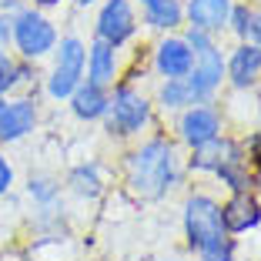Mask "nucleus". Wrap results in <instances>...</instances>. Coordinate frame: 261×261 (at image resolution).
<instances>
[{
	"mask_svg": "<svg viewBox=\"0 0 261 261\" xmlns=\"http://www.w3.org/2000/svg\"><path fill=\"white\" fill-rule=\"evenodd\" d=\"M87 67H91V84L104 87L114 81V67H117V57H114V47L108 40H97L91 47V57H87Z\"/></svg>",
	"mask_w": 261,
	"mask_h": 261,
	"instance_id": "dca6fc26",
	"label": "nucleus"
},
{
	"mask_svg": "<svg viewBox=\"0 0 261 261\" xmlns=\"http://www.w3.org/2000/svg\"><path fill=\"white\" fill-rule=\"evenodd\" d=\"M10 37L17 40L23 57H44L57 44V34L50 27V20L34 14V10H27V7H20L17 17H10Z\"/></svg>",
	"mask_w": 261,
	"mask_h": 261,
	"instance_id": "20e7f679",
	"label": "nucleus"
},
{
	"mask_svg": "<svg viewBox=\"0 0 261 261\" xmlns=\"http://www.w3.org/2000/svg\"><path fill=\"white\" fill-rule=\"evenodd\" d=\"M70 185H74L77 194H84V198H94V194L100 191V177L94 168H77L74 174H70Z\"/></svg>",
	"mask_w": 261,
	"mask_h": 261,
	"instance_id": "6ab92c4d",
	"label": "nucleus"
},
{
	"mask_svg": "<svg viewBox=\"0 0 261 261\" xmlns=\"http://www.w3.org/2000/svg\"><path fill=\"white\" fill-rule=\"evenodd\" d=\"M141 7H144V17L151 27H177L181 17H185V7H181V0H141Z\"/></svg>",
	"mask_w": 261,
	"mask_h": 261,
	"instance_id": "f3484780",
	"label": "nucleus"
},
{
	"mask_svg": "<svg viewBox=\"0 0 261 261\" xmlns=\"http://www.w3.org/2000/svg\"><path fill=\"white\" fill-rule=\"evenodd\" d=\"M97 34L100 40H108L111 47L124 44L134 34V10L127 0H108L97 14Z\"/></svg>",
	"mask_w": 261,
	"mask_h": 261,
	"instance_id": "6e6552de",
	"label": "nucleus"
},
{
	"mask_svg": "<svg viewBox=\"0 0 261 261\" xmlns=\"http://www.w3.org/2000/svg\"><path fill=\"white\" fill-rule=\"evenodd\" d=\"M218 130H221V121H218V114L211 108H191L181 117V138L191 147H201L207 141H215Z\"/></svg>",
	"mask_w": 261,
	"mask_h": 261,
	"instance_id": "1a4fd4ad",
	"label": "nucleus"
},
{
	"mask_svg": "<svg viewBox=\"0 0 261 261\" xmlns=\"http://www.w3.org/2000/svg\"><path fill=\"white\" fill-rule=\"evenodd\" d=\"M231 258H234V245H231L228 238H224L221 245H211V248L201 251V261H231Z\"/></svg>",
	"mask_w": 261,
	"mask_h": 261,
	"instance_id": "412c9836",
	"label": "nucleus"
},
{
	"mask_svg": "<svg viewBox=\"0 0 261 261\" xmlns=\"http://www.w3.org/2000/svg\"><path fill=\"white\" fill-rule=\"evenodd\" d=\"M221 221H224V231H234V234H241V231L254 228V224L261 221V207H258V201H254L251 194L238 191L234 198L228 201V204L221 207Z\"/></svg>",
	"mask_w": 261,
	"mask_h": 261,
	"instance_id": "9b49d317",
	"label": "nucleus"
},
{
	"mask_svg": "<svg viewBox=\"0 0 261 261\" xmlns=\"http://www.w3.org/2000/svg\"><path fill=\"white\" fill-rule=\"evenodd\" d=\"M37 124V108L34 100L27 97H14V100H0V141L10 144V141L27 138Z\"/></svg>",
	"mask_w": 261,
	"mask_h": 261,
	"instance_id": "0eeeda50",
	"label": "nucleus"
},
{
	"mask_svg": "<svg viewBox=\"0 0 261 261\" xmlns=\"http://www.w3.org/2000/svg\"><path fill=\"white\" fill-rule=\"evenodd\" d=\"M31 194H37L40 201H50L54 198V185L47 177H37V181H31Z\"/></svg>",
	"mask_w": 261,
	"mask_h": 261,
	"instance_id": "5701e85b",
	"label": "nucleus"
},
{
	"mask_svg": "<svg viewBox=\"0 0 261 261\" xmlns=\"http://www.w3.org/2000/svg\"><path fill=\"white\" fill-rule=\"evenodd\" d=\"M245 37H251L254 44L261 47V14H254L251 10V17H248V27H245Z\"/></svg>",
	"mask_w": 261,
	"mask_h": 261,
	"instance_id": "b1692460",
	"label": "nucleus"
},
{
	"mask_svg": "<svg viewBox=\"0 0 261 261\" xmlns=\"http://www.w3.org/2000/svg\"><path fill=\"white\" fill-rule=\"evenodd\" d=\"M228 74H231V84L234 87H251L261 77V47L258 44L238 47L231 64H228Z\"/></svg>",
	"mask_w": 261,
	"mask_h": 261,
	"instance_id": "4468645a",
	"label": "nucleus"
},
{
	"mask_svg": "<svg viewBox=\"0 0 261 261\" xmlns=\"http://www.w3.org/2000/svg\"><path fill=\"white\" fill-rule=\"evenodd\" d=\"M77 4H84V7H87V4H94V0H77Z\"/></svg>",
	"mask_w": 261,
	"mask_h": 261,
	"instance_id": "a878e982",
	"label": "nucleus"
},
{
	"mask_svg": "<svg viewBox=\"0 0 261 261\" xmlns=\"http://www.w3.org/2000/svg\"><path fill=\"white\" fill-rule=\"evenodd\" d=\"M185 231L191 248L204 251L211 245H221L224 241V221H221V207L215 204L211 198L198 194L185 204Z\"/></svg>",
	"mask_w": 261,
	"mask_h": 261,
	"instance_id": "7ed1b4c3",
	"label": "nucleus"
},
{
	"mask_svg": "<svg viewBox=\"0 0 261 261\" xmlns=\"http://www.w3.org/2000/svg\"><path fill=\"white\" fill-rule=\"evenodd\" d=\"M188 47H191L194 64H191V74H188L185 81H188V87H191V94H194V104H198V100L211 97L215 87L221 84L224 61H221V54H218V47L207 40V34H201V31L188 34Z\"/></svg>",
	"mask_w": 261,
	"mask_h": 261,
	"instance_id": "f03ea898",
	"label": "nucleus"
},
{
	"mask_svg": "<svg viewBox=\"0 0 261 261\" xmlns=\"http://www.w3.org/2000/svg\"><path fill=\"white\" fill-rule=\"evenodd\" d=\"M108 124L117 134H134L147 124V100L134 87H121L114 100H108Z\"/></svg>",
	"mask_w": 261,
	"mask_h": 261,
	"instance_id": "423d86ee",
	"label": "nucleus"
},
{
	"mask_svg": "<svg viewBox=\"0 0 261 261\" xmlns=\"http://www.w3.org/2000/svg\"><path fill=\"white\" fill-rule=\"evenodd\" d=\"M7 40H10V14L0 10V47L7 44Z\"/></svg>",
	"mask_w": 261,
	"mask_h": 261,
	"instance_id": "393cba45",
	"label": "nucleus"
},
{
	"mask_svg": "<svg viewBox=\"0 0 261 261\" xmlns=\"http://www.w3.org/2000/svg\"><path fill=\"white\" fill-rule=\"evenodd\" d=\"M241 161V151L238 144H231V141H207V144L194 147V158H191V168L198 171H221L228 164H238Z\"/></svg>",
	"mask_w": 261,
	"mask_h": 261,
	"instance_id": "f8f14e48",
	"label": "nucleus"
},
{
	"mask_svg": "<svg viewBox=\"0 0 261 261\" xmlns=\"http://www.w3.org/2000/svg\"><path fill=\"white\" fill-rule=\"evenodd\" d=\"M188 20H191V31L201 34H211V31H221L231 17V0H191L188 4Z\"/></svg>",
	"mask_w": 261,
	"mask_h": 261,
	"instance_id": "9d476101",
	"label": "nucleus"
},
{
	"mask_svg": "<svg viewBox=\"0 0 261 261\" xmlns=\"http://www.w3.org/2000/svg\"><path fill=\"white\" fill-rule=\"evenodd\" d=\"M161 100H164V108H185V104H194V94L185 77H174V81H168L161 87Z\"/></svg>",
	"mask_w": 261,
	"mask_h": 261,
	"instance_id": "a211bd4d",
	"label": "nucleus"
},
{
	"mask_svg": "<svg viewBox=\"0 0 261 261\" xmlns=\"http://www.w3.org/2000/svg\"><path fill=\"white\" fill-rule=\"evenodd\" d=\"M84 64H87V47L81 44L77 37H64L61 40V50H57V64H54V74H50V97H70L84 77Z\"/></svg>",
	"mask_w": 261,
	"mask_h": 261,
	"instance_id": "39448f33",
	"label": "nucleus"
},
{
	"mask_svg": "<svg viewBox=\"0 0 261 261\" xmlns=\"http://www.w3.org/2000/svg\"><path fill=\"white\" fill-rule=\"evenodd\" d=\"M191 47H188V40H164L161 47H158V70H161L168 81H174V77H188L191 74Z\"/></svg>",
	"mask_w": 261,
	"mask_h": 261,
	"instance_id": "ddd939ff",
	"label": "nucleus"
},
{
	"mask_svg": "<svg viewBox=\"0 0 261 261\" xmlns=\"http://www.w3.org/2000/svg\"><path fill=\"white\" fill-rule=\"evenodd\" d=\"M23 74H27V70L17 67L14 57H10L7 50H0V97H4V94L17 84V81H23Z\"/></svg>",
	"mask_w": 261,
	"mask_h": 261,
	"instance_id": "aec40b11",
	"label": "nucleus"
},
{
	"mask_svg": "<svg viewBox=\"0 0 261 261\" xmlns=\"http://www.w3.org/2000/svg\"><path fill=\"white\" fill-rule=\"evenodd\" d=\"M10 185H14V168H10V161L0 154V194H7Z\"/></svg>",
	"mask_w": 261,
	"mask_h": 261,
	"instance_id": "4be33fe9",
	"label": "nucleus"
},
{
	"mask_svg": "<svg viewBox=\"0 0 261 261\" xmlns=\"http://www.w3.org/2000/svg\"><path fill=\"white\" fill-rule=\"evenodd\" d=\"M127 177H130V188H134L141 198H161L177 177L174 147H171L168 141H147L141 151L130 154Z\"/></svg>",
	"mask_w": 261,
	"mask_h": 261,
	"instance_id": "f257e3e1",
	"label": "nucleus"
},
{
	"mask_svg": "<svg viewBox=\"0 0 261 261\" xmlns=\"http://www.w3.org/2000/svg\"><path fill=\"white\" fill-rule=\"evenodd\" d=\"M70 100H74V114L81 117V121H94V117H104L108 114V97H104V87L97 84H77V91L70 94Z\"/></svg>",
	"mask_w": 261,
	"mask_h": 261,
	"instance_id": "2eb2a0df",
	"label": "nucleus"
}]
</instances>
